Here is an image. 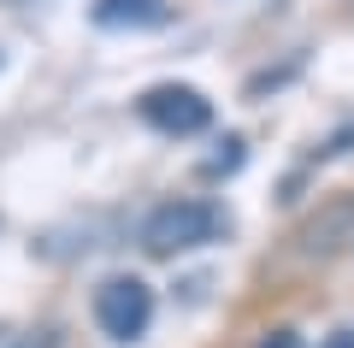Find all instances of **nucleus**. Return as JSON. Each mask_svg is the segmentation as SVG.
I'll return each instance as SVG.
<instances>
[{"instance_id":"f257e3e1","label":"nucleus","mask_w":354,"mask_h":348,"mask_svg":"<svg viewBox=\"0 0 354 348\" xmlns=\"http://www.w3.org/2000/svg\"><path fill=\"white\" fill-rule=\"evenodd\" d=\"M230 230L225 207L218 201H165L142 219V248L153 260H171V254H189V248H207Z\"/></svg>"},{"instance_id":"f03ea898","label":"nucleus","mask_w":354,"mask_h":348,"mask_svg":"<svg viewBox=\"0 0 354 348\" xmlns=\"http://www.w3.org/2000/svg\"><path fill=\"white\" fill-rule=\"evenodd\" d=\"M136 112H142V125L160 130V136H201V130L213 125V100H207L201 89H189V83H153V89H142Z\"/></svg>"},{"instance_id":"7ed1b4c3","label":"nucleus","mask_w":354,"mask_h":348,"mask_svg":"<svg viewBox=\"0 0 354 348\" xmlns=\"http://www.w3.org/2000/svg\"><path fill=\"white\" fill-rule=\"evenodd\" d=\"M95 324H101L113 342H136L153 324V289L142 277H106L95 289Z\"/></svg>"},{"instance_id":"20e7f679","label":"nucleus","mask_w":354,"mask_h":348,"mask_svg":"<svg viewBox=\"0 0 354 348\" xmlns=\"http://www.w3.org/2000/svg\"><path fill=\"white\" fill-rule=\"evenodd\" d=\"M88 18L101 30H165L171 24V6L165 0H95Z\"/></svg>"},{"instance_id":"39448f33","label":"nucleus","mask_w":354,"mask_h":348,"mask_svg":"<svg viewBox=\"0 0 354 348\" xmlns=\"http://www.w3.org/2000/svg\"><path fill=\"white\" fill-rule=\"evenodd\" d=\"M6 348H59V331H30V336H18Z\"/></svg>"},{"instance_id":"423d86ee","label":"nucleus","mask_w":354,"mask_h":348,"mask_svg":"<svg viewBox=\"0 0 354 348\" xmlns=\"http://www.w3.org/2000/svg\"><path fill=\"white\" fill-rule=\"evenodd\" d=\"M260 348H295V331H272V342H260Z\"/></svg>"},{"instance_id":"0eeeda50","label":"nucleus","mask_w":354,"mask_h":348,"mask_svg":"<svg viewBox=\"0 0 354 348\" xmlns=\"http://www.w3.org/2000/svg\"><path fill=\"white\" fill-rule=\"evenodd\" d=\"M6 6H30V0H6Z\"/></svg>"}]
</instances>
